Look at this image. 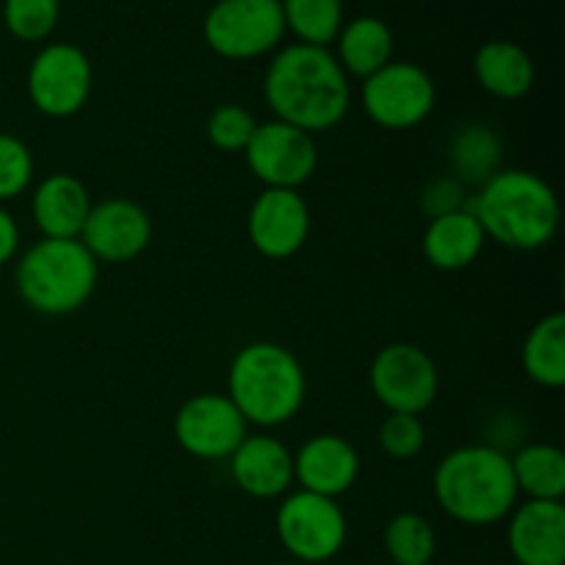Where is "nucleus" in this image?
Listing matches in <instances>:
<instances>
[{
	"label": "nucleus",
	"mask_w": 565,
	"mask_h": 565,
	"mask_svg": "<svg viewBox=\"0 0 565 565\" xmlns=\"http://www.w3.org/2000/svg\"><path fill=\"white\" fill-rule=\"evenodd\" d=\"M265 103L285 125L326 132L351 108V81L329 47L290 44L279 50L265 72Z\"/></svg>",
	"instance_id": "f257e3e1"
},
{
	"label": "nucleus",
	"mask_w": 565,
	"mask_h": 565,
	"mask_svg": "<svg viewBox=\"0 0 565 565\" xmlns=\"http://www.w3.org/2000/svg\"><path fill=\"white\" fill-rule=\"evenodd\" d=\"M441 511L467 527H489L519 505L511 456L491 445H467L447 452L434 472Z\"/></svg>",
	"instance_id": "f03ea898"
},
{
	"label": "nucleus",
	"mask_w": 565,
	"mask_h": 565,
	"mask_svg": "<svg viewBox=\"0 0 565 565\" xmlns=\"http://www.w3.org/2000/svg\"><path fill=\"white\" fill-rule=\"evenodd\" d=\"M469 210L486 237L516 252L544 248L561 226V202L544 177L524 169H500L483 182Z\"/></svg>",
	"instance_id": "7ed1b4c3"
},
{
	"label": "nucleus",
	"mask_w": 565,
	"mask_h": 565,
	"mask_svg": "<svg viewBox=\"0 0 565 565\" xmlns=\"http://www.w3.org/2000/svg\"><path fill=\"white\" fill-rule=\"evenodd\" d=\"M226 397L235 403L246 425L279 428L301 412L307 373L296 353L279 342H252L232 359Z\"/></svg>",
	"instance_id": "20e7f679"
},
{
	"label": "nucleus",
	"mask_w": 565,
	"mask_h": 565,
	"mask_svg": "<svg viewBox=\"0 0 565 565\" xmlns=\"http://www.w3.org/2000/svg\"><path fill=\"white\" fill-rule=\"evenodd\" d=\"M99 263L81 241L42 237L17 263V292L39 315H70L97 290Z\"/></svg>",
	"instance_id": "39448f33"
},
{
	"label": "nucleus",
	"mask_w": 565,
	"mask_h": 565,
	"mask_svg": "<svg viewBox=\"0 0 565 565\" xmlns=\"http://www.w3.org/2000/svg\"><path fill=\"white\" fill-rule=\"evenodd\" d=\"M202 33L221 58L252 61L279 47L287 28L279 0H218L204 14Z\"/></svg>",
	"instance_id": "423d86ee"
},
{
	"label": "nucleus",
	"mask_w": 565,
	"mask_h": 565,
	"mask_svg": "<svg viewBox=\"0 0 565 565\" xmlns=\"http://www.w3.org/2000/svg\"><path fill=\"white\" fill-rule=\"evenodd\" d=\"M276 535L292 563L320 565L337 557L348 539V519L337 500L298 489L276 511Z\"/></svg>",
	"instance_id": "0eeeda50"
},
{
	"label": "nucleus",
	"mask_w": 565,
	"mask_h": 565,
	"mask_svg": "<svg viewBox=\"0 0 565 565\" xmlns=\"http://www.w3.org/2000/svg\"><path fill=\"white\" fill-rule=\"evenodd\" d=\"M370 390L390 414H423L439 397V367L414 342H392L370 364Z\"/></svg>",
	"instance_id": "6e6552de"
},
{
	"label": "nucleus",
	"mask_w": 565,
	"mask_h": 565,
	"mask_svg": "<svg viewBox=\"0 0 565 565\" xmlns=\"http://www.w3.org/2000/svg\"><path fill=\"white\" fill-rule=\"evenodd\" d=\"M362 105L384 130H412L434 114L436 83L419 64L390 61L384 70L364 77Z\"/></svg>",
	"instance_id": "1a4fd4ad"
},
{
	"label": "nucleus",
	"mask_w": 565,
	"mask_h": 565,
	"mask_svg": "<svg viewBox=\"0 0 565 565\" xmlns=\"http://www.w3.org/2000/svg\"><path fill=\"white\" fill-rule=\"evenodd\" d=\"M25 86L39 114L50 119H70L92 97V61L77 44H47L28 66Z\"/></svg>",
	"instance_id": "9d476101"
},
{
	"label": "nucleus",
	"mask_w": 565,
	"mask_h": 565,
	"mask_svg": "<svg viewBox=\"0 0 565 565\" xmlns=\"http://www.w3.org/2000/svg\"><path fill=\"white\" fill-rule=\"evenodd\" d=\"M243 154L254 180L263 182L265 188L298 191L318 171L315 138L279 119L257 125Z\"/></svg>",
	"instance_id": "9b49d317"
},
{
	"label": "nucleus",
	"mask_w": 565,
	"mask_h": 565,
	"mask_svg": "<svg viewBox=\"0 0 565 565\" xmlns=\"http://www.w3.org/2000/svg\"><path fill=\"white\" fill-rule=\"evenodd\" d=\"M248 436L235 403L218 392L193 395L174 414V439L199 461H226Z\"/></svg>",
	"instance_id": "f8f14e48"
},
{
	"label": "nucleus",
	"mask_w": 565,
	"mask_h": 565,
	"mask_svg": "<svg viewBox=\"0 0 565 565\" xmlns=\"http://www.w3.org/2000/svg\"><path fill=\"white\" fill-rule=\"evenodd\" d=\"M77 241L88 248L97 263H130L147 252L152 241V221L138 202L125 196L92 204Z\"/></svg>",
	"instance_id": "ddd939ff"
},
{
	"label": "nucleus",
	"mask_w": 565,
	"mask_h": 565,
	"mask_svg": "<svg viewBox=\"0 0 565 565\" xmlns=\"http://www.w3.org/2000/svg\"><path fill=\"white\" fill-rule=\"evenodd\" d=\"M312 226L307 202L298 191L265 188L254 199L246 218V232L252 246L268 259H287L303 248Z\"/></svg>",
	"instance_id": "4468645a"
},
{
	"label": "nucleus",
	"mask_w": 565,
	"mask_h": 565,
	"mask_svg": "<svg viewBox=\"0 0 565 565\" xmlns=\"http://www.w3.org/2000/svg\"><path fill=\"white\" fill-rule=\"evenodd\" d=\"M508 550L516 565H565L563 502L524 500L513 508Z\"/></svg>",
	"instance_id": "2eb2a0df"
},
{
	"label": "nucleus",
	"mask_w": 565,
	"mask_h": 565,
	"mask_svg": "<svg viewBox=\"0 0 565 565\" xmlns=\"http://www.w3.org/2000/svg\"><path fill=\"white\" fill-rule=\"evenodd\" d=\"M359 452L348 439L337 434L312 436L301 445V450L292 456V478L303 491L331 497L353 489L359 480Z\"/></svg>",
	"instance_id": "dca6fc26"
},
{
	"label": "nucleus",
	"mask_w": 565,
	"mask_h": 565,
	"mask_svg": "<svg viewBox=\"0 0 565 565\" xmlns=\"http://www.w3.org/2000/svg\"><path fill=\"white\" fill-rule=\"evenodd\" d=\"M226 461L237 489L254 500H276L296 483L292 452L268 434L246 436Z\"/></svg>",
	"instance_id": "f3484780"
},
{
	"label": "nucleus",
	"mask_w": 565,
	"mask_h": 565,
	"mask_svg": "<svg viewBox=\"0 0 565 565\" xmlns=\"http://www.w3.org/2000/svg\"><path fill=\"white\" fill-rule=\"evenodd\" d=\"M92 210L86 185L72 174H50L36 185L31 199L33 224L53 241H77Z\"/></svg>",
	"instance_id": "a211bd4d"
},
{
	"label": "nucleus",
	"mask_w": 565,
	"mask_h": 565,
	"mask_svg": "<svg viewBox=\"0 0 565 565\" xmlns=\"http://www.w3.org/2000/svg\"><path fill=\"white\" fill-rule=\"evenodd\" d=\"M486 232L469 207L428 221L423 235V254L434 268L463 270L483 254Z\"/></svg>",
	"instance_id": "6ab92c4d"
},
{
	"label": "nucleus",
	"mask_w": 565,
	"mask_h": 565,
	"mask_svg": "<svg viewBox=\"0 0 565 565\" xmlns=\"http://www.w3.org/2000/svg\"><path fill=\"white\" fill-rule=\"evenodd\" d=\"M447 166L463 188L483 185L502 166V138L486 121H469L447 143Z\"/></svg>",
	"instance_id": "aec40b11"
},
{
	"label": "nucleus",
	"mask_w": 565,
	"mask_h": 565,
	"mask_svg": "<svg viewBox=\"0 0 565 565\" xmlns=\"http://www.w3.org/2000/svg\"><path fill=\"white\" fill-rule=\"evenodd\" d=\"M475 77L480 86L500 99H519L535 83V64L516 42H486L475 55Z\"/></svg>",
	"instance_id": "412c9836"
},
{
	"label": "nucleus",
	"mask_w": 565,
	"mask_h": 565,
	"mask_svg": "<svg viewBox=\"0 0 565 565\" xmlns=\"http://www.w3.org/2000/svg\"><path fill=\"white\" fill-rule=\"evenodd\" d=\"M334 58L345 70V75L370 77L384 70L395 53V36L390 25L379 17H356L348 25H342L340 36L334 39Z\"/></svg>",
	"instance_id": "4be33fe9"
},
{
	"label": "nucleus",
	"mask_w": 565,
	"mask_h": 565,
	"mask_svg": "<svg viewBox=\"0 0 565 565\" xmlns=\"http://www.w3.org/2000/svg\"><path fill=\"white\" fill-rule=\"evenodd\" d=\"M511 469L519 494H524L527 500L563 502L565 456L561 447L546 445V441L522 447L516 456H511Z\"/></svg>",
	"instance_id": "5701e85b"
},
{
	"label": "nucleus",
	"mask_w": 565,
	"mask_h": 565,
	"mask_svg": "<svg viewBox=\"0 0 565 565\" xmlns=\"http://www.w3.org/2000/svg\"><path fill=\"white\" fill-rule=\"evenodd\" d=\"M522 364L527 379L544 390H561L565 384V318L561 312L546 315L530 329Z\"/></svg>",
	"instance_id": "b1692460"
},
{
	"label": "nucleus",
	"mask_w": 565,
	"mask_h": 565,
	"mask_svg": "<svg viewBox=\"0 0 565 565\" xmlns=\"http://www.w3.org/2000/svg\"><path fill=\"white\" fill-rule=\"evenodd\" d=\"M285 28L298 36V44L329 47L345 25L342 0H279Z\"/></svg>",
	"instance_id": "393cba45"
},
{
	"label": "nucleus",
	"mask_w": 565,
	"mask_h": 565,
	"mask_svg": "<svg viewBox=\"0 0 565 565\" xmlns=\"http://www.w3.org/2000/svg\"><path fill=\"white\" fill-rule=\"evenodd\" d=\"M384 550L390 565H430L436 555L434 524L423 513H397L384 530Z\"/></svg>",
	"instance_id": "a878e982"
},
{
	"label": "nucleus",
	"mask_w": 565,
	"mask_h": 565,
	"mask_svg": "<svg viewBox=\"0 0 565 565\" xmlns=\"http://www.w3.org/2000/svg\"><path fill=\"white\" fill-rule=\"evenodd\" d=\"M61 20V0H3V22L20 42H44Z\"/></svg>",
	"instance_id": "bb28decb"
},
{
	"label": "nucleus",
	"mask_w": 565,
	"mask_h": 565,
	"mask_svg": "<svg viewBox=\"0 0 565 565\" xmlns=\"http://www.w3.org/2000/svg\"><path fill=\"white\" fill-rule=\"evenodd\" d=\"M254 130H257V119L252 110L241 103H224L207 116V141L213 143L218 152H243L252 141Z\"/></svg>",
	"instance_id": "cd10ccee"
},
{
	"label": "nucleus",
	"mask_w": 565,
	"mask_h": 565,
	"mask_svg": "<svg viewBox=\"0 0 565 565\" xmlns=\"http://www.w3.org/2000/svg\"><path fill=\"white\" fill-rule=\"evenodd\" d=\"M33 182V154L22 138L0 132V202L22 196Z\"/></svg>",
	"instance_id": "c85d7f7f"
},
{
	"label": "nucleus",
	"mask_w": 565,
	"mask_h": 565,
	"mask_svg": "<svg viewBox=\"0 0 565 565\" xmlns=\"http://www.w3.org/2000/svg\"><path fill=\"white\" fill-rule=\"evenodd\" d=\"M425 425L417 414H386V419L379 428V445L395 461H412L423 452Z\"/></svg>",
	"instance_id": "c756f323"
},
{
	"label": "nucleus",
	"mask_w": 565,
	"mask_h": 565,
	"mask_svg": "<svg viewBox=\"0 0 565 565\" xmlns=\"http://www.w3.org/2000/svg\"><path fill=\"white\" fill-rule=\"evenodd\" d=\"M469 207L467 188L456 180V177H436L419 193V210L425 213V218L434 221L441 218L447 213H456V210Z\"/></svg>",
	"instance_id": "7c9ffc66"
},
{
	"label": "nucleus",
	"mask_w": 565,
	"mask_h": 565,
	"mask_svg": "<svg viewBox=\"0 0 565 565\" xmlns=\"http://www.w3.org/2000/svg\"><path fill=\"white\" fill-rule=\"evenodd\" d=\"M17 248H20V226H17L14 215L0 204V268L14 259Z\"/></svg>",
	"instance_id": "2f4dec72"
},
{
	"label": "nucleus",
	"mask_w": 565,
	"mask_h": 565,
	"mask_svg": "<svg viewBox=\"0 0 565 565\" xmlns=\"http://www.w3.org/2000/svg\"><path fill=\"white\" fill-rule=\"evenodd\" d=\"M279 565H301V563H279Z\"/></svg>",
	"instance_id": "473e14b6"
},
{
	"label": "nucleus",
	"mask_w": 565,
	"mask_h": 565,
	"mask_svg": "<svg viewBox=\"0 0 565 565\" xmlns=\"http://www.w3.org/2000/svg\"><path fill=\"white\" fill-rule=\"evenodd\" d=\"M511 565H516V563H511Z\"/></svg>",
	"instance_id": "72a5a7b5"
},
{
	"label": "nucleus",
	"mask_w": 565,
	"mask_h": 565,
	"mask_svg": "<svg viewBox=\"0 0 565 565\" xmlns=\"http://www.w3.org/2000/svg\"><path fill=\"white\" fill-rule=\"evenodd\" d=\"M386 565H390V563H386Z\"/></svg>",
	"instance_id": "f704fd0d"
}]
</instances>
